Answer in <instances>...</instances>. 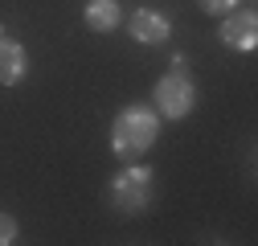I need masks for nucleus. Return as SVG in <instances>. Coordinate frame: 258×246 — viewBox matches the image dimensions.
<instances>
[{
  "label": "nucleus",
  "mask_w": 258,
  "mask_h": 246,
  "mask_svg": "<svg viewBox=\"0 0 258 246\" xmlns=\"http://www.w3.org/2000/svg\"><path fill=\"white\" fill-rule=\"evenodd\" d=\"M156 136H160V115H156V107H148V103H127V107L115 115V123H111V152H115L123 164H132V160H140L144 152L156 144Z\"/></svg>",
  "instance_id": "obj_1"
},
{
  "label": "nucleus",
  "mask_w": 258,
  "mask_h": 246,
  "mask_svg": "<svg viewBox=\"0 0 258 246\" xmlns=\"http://www.w3.org/2000/svg\"><path fill=\"white\" fill-rule=\"evenodd\" d=\"M152 107L156 115H164V119H184L192 107H197V86H192V78L184 70H172L156 82L152 90Z\"/></svg>",
  "instance_id": "obj_2"
},
{
  "label": "nucleus",
  "mask_w": 258,
  "mask_h": 246,
  "mask_svg": "<svg viewBox=\"0 0 258 246\" xmlns=\"http://www.w3.org/2000/svg\"><path fill=\"white\" fill-rule=\"evenodd\" d=\"M148 201H152V172L132 160L111 180V205L119 213H140V209H148Z\"/></svg>",
  "instance_id": "obj_3"
},
{
  "label": "nucleus",
  "mask_w": 258,
  "mask_h": 246,
  "mask_svg": "<svg viewBox=\"0 0 258 246\" xmlns=\"http://www.w3.org/2000/svg\"><path fill=\"white\" fill-rule=\"evenodd\" d=\"M221 45H230L238 53H250L258 45V17L250 9H234L230 17H221Z\"/></svg>",
  "instance_id": "obj_4"
},
{
  "label": "nucleus",
  "mask_w": 258,
  "mask_h": 246,
  "mask_svg": "<svg viewBox=\"0 0 258 246\" xmlns=\"http://www.w3.org/2000/svg\"><path fill=\"white\" fill-rule=\"evenodd\" d=\"M172 37V21L164 13H156V9H140L132 17V41L140 45H160V41H168Z\"/></svg>",
  "instance_id": "obj_5"
},
{
  "label": "nucleus",
  "mask_w": 258,
  "mask_h": 246,
  "mask_svg": "<svg viewBox=\"0 0 258 246\" xmlns=\"http://www.w3.org/2000/svg\"><path fill=\"white\" fill-rule=\"evenodd\" d=\"M29 70V53L21 41H9V37H0V86H17Z\"/></svg>",
  "instance_id": "obj_6"
},
{
  "label": "nucleus",
  "mask_w": 258,
  "mask_h": 246,
  "mask_svg": "<svg viewBox=\"0 0 258 246\" xmlns=\"http://www.w3.org/2000/svg\"><path fill=\"white\" fill-rule=\"evenodd\" d=\"M82 21H86V29H94V33H111V29H119V21H123V9H119V0H86Z\"/></svg>",
  "instance_id": "obj_7"
},
{
  "label": "nucleus",
  "mask_w": 258,
  "mask_h": 246,
  "mask_svg": "<svg viewBox=\"0 0 258 246\" xmlns=\"http://www.w3.org/2000/svg\"><path fill=\"white\" fill-rule=\"evenodd\" d=\"M201 5V13H209V17H230L234 9H238V0H197Z\"/></svg>",
  "instance_id": "obj_8"
},
{
  "label": "nucleus",
  "mask_w": 258,
  "mask_h": 246,
  "mask_svg": "<svg viewBox=\"0 0 258 246\" xmlns=\"http://www.w3.org/2000/svg\"><path fill=\"white\" fill-rule=\"evenodd\" d=\"M17 242V218H9V213H0V246Z\"/></svg>",
  "instance_id": "obj_9"
}]
</instances>
